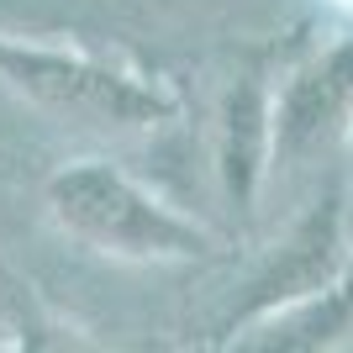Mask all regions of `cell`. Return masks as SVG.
Listing matches in <instances>:
<instances>
[{
    "instance_id": "7a4b0ae2",
    "label": "cell",
    "mask_w": 353,
    "mask_h": 353,
    "mask_svg": "<svg viewBox=\"0 0 353 353\" xmlns=\"http://www.w3.org/2000/svg\"><path fill=\"white\" fill-rule=\"evenodd\" d=\"M348 6H353V0H348Z\"/></svg>"
},
{
    "instance_id": "6da1fadb",
    "label": "cell",
    "mask_w": 353,
    "mask_h": 353,
    "mask_svg": "<svg viewBox=\"0 0 353 353\" xmlns=\"http://www.w3.org/2000/svg\"><path fill=\"white\" fill-rule=\"evenodd\" d=\"M90 185H95V190H101V201H105V195H117V179H111V185H105V179L95 174V179H90ZM69 201H74V216L85 221V227H90V221H101V216L111 221V211H105L101 201H95V195H85V190H79V185H69ZM132 221H137V227H143V232L163 237V243H169V237H179L174 227H169V221H163V216H153V211H148V206H132V211H121V248H137V243H143V237L132 232Z\"/></svg>"
}]
</instances>
